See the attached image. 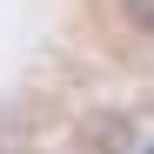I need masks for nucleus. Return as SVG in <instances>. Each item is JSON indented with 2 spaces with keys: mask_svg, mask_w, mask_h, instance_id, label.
Returning a JSON list of instances; mask_svg holds the SVG:
<instances>
[{
  "mask_svg": "<svg viewBox=\"0 0 154 154\" xmlns=\"http://www.w3.org/2000/svg\"><path fill=\"white\" fill-rule=\"evenodd\" d=\"M147 154H154V147H147Z\"/></svg>",
  "mask_w": 154,
  "mask_h": 154,
  "instance_id": "nucleus-3",
  "label": "nucleus"
},
{
  "mask_svg": "<svg viewBox=\"0 0 154 154\" xmlns=\"http://www.w3.org/2000/svg\"><path fill=\"white\" fill-rule=\"evenodd\" d=\"M87 141H94V154H127V121H100Z\"/></svg>",
  "mask_w": 154,
  "mask_h": 154,
  "instance_id": "nucleus-1",
  "label": "nucleus"
},
{
  "mask_svg": "<svg viewBox=\"0 0 154 154\" xmlns=\"http://www.w3.org/2000/svg\"><path fill=\"white\" fill-rule=\"evenodd\" d=\"M127 7H134V20H141V27H154V0H127Z\"/></svg>",
  "mask_w": 154,
  "mask_h": 154,
  "instance_id": "nucleus-2",
  "label": "nucleus"
}]
</instances>
